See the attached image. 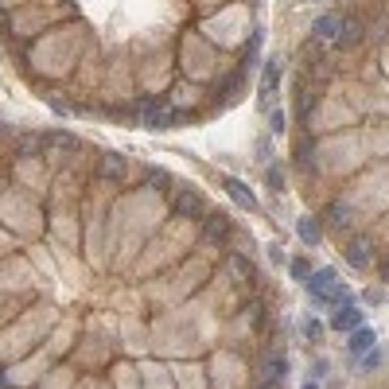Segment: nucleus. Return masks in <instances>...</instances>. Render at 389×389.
Instances as JSON below:
<instances>
[{
	"label": "nucleus",
	"instance_id": "nucleus-12",
	"mask_svg": "<svg viewBox=\"0 0 389 389\" xmlns=\"http://www.w3.org/2000/svg\"><path fill=\"white\" fill-rule=\"evenodd\" d=\"M374 343H378V335L370 327H354L351 331V343H346V351L354 354V358H362L366 351H374Z\"/></svg>",
	"mask_w": 389,
	"mask_h": 389
},
{
	"label": "nucleus",
	"instance_id": "nucleus-14",
	"mask_svg": "<svg viewBox=\"0 0 389 389\" xmlns=\"http://www.w3.org/2000/svg\"><path fill=\"white\" fill-rule=\"evenodd\" d=\"M296 234H300L304 245H316L319 238H324V218H311V214H308V218H300V222H296Z\"/></svg>",
	"mask_w": 389,
	"mask_h": 389
},
{
	"label": "nucleus",
	"instance_id": "nucleus-22",
	"mask_svg": "<svg viewBox=\"0 0 389 389\" xmlns=\"http://www.w3.org/2000/svg\"><path fill=\"white\" fill-rule=\"evenodd\" d=\"M366 36H374L378 43H389V20H382V23H378V28H374V31H366Z\"/></svg>",
	"mask_w": 389,
	"mask_h": 389
},
{
	"label": "nucleus",
	"instance_id": "nucleus-28",
	"mask_svg": "<svg viewBox=\"0 0 389 389\" xmlns=\"http://www.w3.org/2000/svg\"><path fill=\"white\" fill-rule=\"evenodd\" d=\"M51 144H59V148H70L74 140H70V137H63V132H55V137H51Z\"/></svg>",
	"mask_w": 389,
	"mask_h": 389
},
{
	"label": "nucleus",
	"instance_id": "nucleus-16",
	"mask_svg": "<svg viewBox=\"0 0 389 389\" xmlns=\"http://www.w3.org/2000/svg\"><path fill=\"white\" fill-rule=\"evenodd\" d=\"M316 102H319V82H311V86L304 82V86H300V97H296V110H300V117H308Z\"/></svg>",
	"mask_w": 389,
	"mask_h": 389
},
{
	"label": "nucleus",
	"instance_id": "nucleus-15",
	"mask_svg": "<svg viewBox=\"0 0 389 389\" xmlns=\"http://www.w3.org/2000/svg\"><path fill=\"white\" fill-rule=\"evenodd\" d=\"M339 28H343V16L327 12V16H319V20L311 23V36H316V39H335Z\"/></svg>",
	"mask_w": 389,
	"mask_h": 389
},
{
	"label": "nucleus",
	"instance_id": "nucleus-19",
	"mask_svg": "<svg viewBox=\"0 0 389 389\" xmlns=\"http://www.w3.org/2000/svg\"><path fill=\"white\" fill-rule=\"evenodd\" d=\"M245 319H250V327H261L265 324V300H253L250 308H245Z\"/></svg>",
	"mask_w": 389,
	"mask_h": 389
},
{
	"label": "nucleus",
	"instance_id": "nucleus-9",
	"mask_svg": "<svg viewBox=\"0 0 389 389\" xmlns=\"http://www.w3.org/2000/svg\"><path fill=\"white\" fill-rule=\"evenodd\" d=\"M203 206H206L203 195L191 191V187L171 195V211H176V218H195V214H203Z\"/></svg>",
	"mask_w": 389,
	"mask_h": 389
},
{
	"label": "nucleus",
	"instance_id": "nucleus-13",
	"mask_svg": "<svg viewBox=\"0 0 389 389\" xmlns=\"http://www.w3.org/2000/svg\"><path fill=\"white\" fill-rule=\"evenodd\" d=\"M277 90H280V59H269L265 63V74H261V97L269 102Z\"/></svg>",
	"mask_w": 389,
	"mask_h": 389
},
{
	"label": "nucleus",
	"instance_id": "nucleus-23",
	"mask_svg": "<svg viewBox=\"0 0 389 389\" xmlns=\"http://www.w3.org/2000/svg\"><path fill=\"white\" fill-rule=\"evenodd\" d=\"M292 277H296V280H308V261H304V257L292 261Z\"/></svg>",
	"mask_w": 389,
	"mask_h": 389
},
{
	"label": "nucleus",
	"instance_id": "nucleus-18",
	"mask_svg": "<svg viewBox=\"0 0 389 389\" xmlns=\"http://www.w3.org/2000/svg\"><path fill=\"white\" fill-rule=\"evenodd\" d=\"M39 144H43L39 137H20V140H16V156H36Z\"/></svg>",
	"mask_w": 389,
	"mask_h": 389
},
{
	"label": "nucleus",
	"instance_id": "nucleus-17",
	"mask_svg": "<svg viewBox=\"0 0 389 389\" xmlns=\"http://www.w3.org/2000/svg\"><path fill=\"white\" fill-rule=\"evenodd\" d=\"M230 272H234L238 280H250V284L257 280V272H253V261H245L242 253H230Z\"/></svg>",
	"mask_w": 389,
	"mask_h": 389
},
{
	"label": "nucleus",
	"instance_id": "nucleus-26",
	"mask_svg": "<svg viewBox=\"0 0 389 389\" xmlns=\"http://www.w3.org/2000/svg\"><path fill=\"white\" fill-rule=\"evenodd\" d=\"M269 257L277 265H284V245H269Z\"/></svg>",
	"mask_w": 389,
	"mask_h": 389
},
{
	"label": "nucleus",
	"instance_id": "nucleus-29",
	"mask_svg": "<svg viewBox=\"0 0 389 389\" xmlns=\"http://www.w3.org/2000/svg\"><path fill=\"white\" fill-rule=\"evenodd\" d=\"M257 389H280V382H257Z\"/></svg>",
	"mask_w": 389,
	"mask_h": 389
},
{
	"label": "nucleus",
	"instance_id": "nucleus-4",
	"mask_svg": "<svg viewBox=\"0 0 389 389\" xmlns=\"http://www.w3.org/2000/svg\"><path fill=\"white\" fill-rule=\"evenodd\" d=\"M346 265L351 269H370L374 265V242L366 234H351V242H346Z\"/></svg>",
	"mask_w": 389,
	"mask_h": 389
},
{
	"label": "nucleus",
	"instance_id": "nucleus-11",
	"mask_svg": "<svg viewBox=\"0 0 389 389\" xmlns=\"http://www.w3.org/2000/svg\"><path fill=\"white\" fill-rule=\"evenodd\" d=\"M222 187H226V195L234 198L238 206H245V211H257V195H253L250 187L242 183V179H222Z\"/></svg>",
	"mask_w": 389,
	"mask_h": 389
},
{
	"label": "nucleus",
	"instance_id": "nucleus-21",
	"mask_svg": "<svg viewBox=\"0 0 389 389\" xmlns=\"http://www.w3.org/2000/svg\"><path fill=\"white\" fill-rule=\"evenodd\" d=\"M284 125H288L284 110H272V113H269V129H272V132H284Z\"/></svg>",
	"mask_w": 389,
	"mask_h": 389
},
{
	"label": "nucleus",
	"instance_id": "nucleus-24",
	"mask_svg": "<svg viewBox=\"0 0 389 389\" xmlns=\"http://www.w3.org/2000/svg\"><path fill=\"white\" fill-rule=\"evenodd\" d=\"M269 187L280 195V187H284V176H280V168H269Z\"/></svg>",
	"mask_w": 389,
	"mask_h": 389
},
{
	"label": "nucleus",
	"instance_id": "nucleus-30",
	"mask_svg": "<svg viewBox=\"0 0 389 389\" xmlns=\"http://www.w3.org/2000/svg\"><path fill=\"white\" fill-rule=\"evenodd\" d=\"M0 389H12V382H8V378H4V374H0Z\"/></svg>",
	"mask_w": 389,
	"mask_h": 389
},
{
	"label": "nucleus",
	"instance_id": "nucleus-25",
	"mask_svg": "<svg viewBox=\"0 0 389 389\" xmlns=\"http://www.w3.org/2000/svg\"><path fill=\"white\" fill-rule=\"evenodd\" d=\"M378 277L389 284V253H382V257H378Z\"/></svg>",
	"mask_w": 389,
	"mask_h": 389
},
{
	"label": "nucleus",
	"instance_id": "nucleus-27",
	"mask_svg": "<svg viewBox=\"0 0 389 389\" xmlns=\"http://www.w3.org/2000/svg\"><path fill=\"white\" fill-rule=\"evenodd\" d=\"M362 300H366V304H382V300H385V292H378V288H370V292L362 296Z\"/></svg>",
	"mask_w": 389,
	"mask_h": 389
},
{
	"label": "nucleus",
	"instance_id": "nucleus-1",
	"mask_svg": "<svg viewBox=\"0 0 389 389\" xmlns=\"http://www.w3.org/2000/svg\"><path fill=\"white\" fill-rule=\"evenodd\" d=\"M304 284H308V296L316 304H343V300H351V292L343 288V280H339L335 269H316Z\"/></svg>",
	"mask_w": 389,
	"mask_h": 389
},
{
	"label": "nucleus",
	"instance_id": "nucleus-7",
	"mask_svg": "<svg viewBox=\"0 0 389 389\" xmlns=\"http://www.w3.org/2000/svg\"><path fill=\"white\" fill-rule=\"evenodd\" d=\"M230 234H234V222H230L226 214H222V211L218 214H206V222H203V242L206 245H222Z\"/></svg>",
	"mask_w": 389,
	"mask_h": 389
},
{
	"label": "nucleus",
	"instance_id": "nucleus-3",
	"mask_svg": "<svg viewBox=\"0 0 389 389\" xmlns=\"http://www.w3.org/2000/svg\"><path fill=\"white\" fill-rule=\"evenodd\" d=\"M140 125L144 129H171L176 125V113L168 102H144L140 105Z\"/></svg>",
	"mask_w": 389,
	"mask_h": 389
},
{
	"label": "nucleus",
	"instance_id": "nucleus-31",
	"mask_svg": "<svg viewBox=\"0 0 389 389\" xmlns=\"http://www.w3.org/2000/svg\"><path fill=\"white\" fill-rule=\"evenodd\" d=\"M304 389H319V385H316V382H308V385H304Z\"/></svg>",
	"mask_w": 389,
	"mask_h": 389
},
{
	"label": "nucleus",
	"instance_id": "nucleus-10",
	"mask_svg": "<svg viewBox=\"0 0 389 389\" xmlns=\"http://www.w3.org/2000/svg\"><path fill=\"white\" fill-rule=\"evenodd\" d=\"M362 319H366V311L343 300V304H335V316H331V327H335V331H354V327H362Z\"/></svg>",
	"mask_w": 389,
	"mask_h": 389
},
{
	"label": "nucleus",
	"instance_id": "nucleus-6",
	"mask_svg": "<svg viewBox=\"0 0 389 389\" xmlns=\"http://www.w3.org/2000/svg\"><path fill=\"white\" fill-rule=\"evenodd\" d=\"M129 176V160L117 152H105L102 160H97V179H105V183H125Z\"/></svg>",
	"mask_w": 389,
	"mask_h": 389
},
{
	"label": "nucleus",
	"instance_id": "nucleus-8",
	"mask_svg": "<svg viewBox=\"0 0 389 389\" xmlns=\"http://www.w3.org/2000/svg\"><path fill=\"white\" fill-rule=\"evenodd\" d=\"M284 374H288V358L280 351H269L257 366V382H284Z\"/></svg>",
	"mask_w": 389,
	"mask_h": 389
},
{
	"label": "nucleus",
	"instance_id": "nucleus-20",
	"mask_svg": "<svg viewBox=\"0 0 389 389\" xmlns=\"http://www.w3.org/2000/svg\"><path fill=\"white\" fill-rule=\"evenodd\" d=\"M304 335H308L311 343H319V339H324V324H319V319H308V324H304Z\"/></svg>",
	"mask_w": 389,
	"mask_h": 389
},
{
	"label": "nucleus",
	"instance_id": "nucleus-2",
	"mask_svg": "<svg viewBox=\"0 0 389 389\" xmlns=\"http://www.w3.org/2000/svg\"><path fill=\"white\" fill-rule=\"evenodd\" d=\"M354 206L351 203H343V198H335V203H327V211H324V226L327 230H335V234H351L354 230Z\"/></svg>",
	"mask_w": 389,
	"mask_h": 389
},
{
	"label": "nucleus",
	"instance_id": "nucleus-5",
	"mask_svg": "<svg viewBox=\"0 0 389 389\" xmlns=\"http://www.w3.org/2000/svg\"><path fill=\"white\" fill-rule=\"evenodd\" d=\"M362 39H366V23H362L358 16H343V28H339V36H335V47L339 51H354Z\"/></svg>",
	"mask_w": 389,
	"mask_h": 389
}]
</instances>
